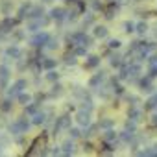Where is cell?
Masks as SVG:
<instances>
[{
	"instance_id": "1",
	"label": "cell",
	"mask_w": 157,
	"mask_h": 157,
	"mask_svg": "<svg viewBox=\"0 0 157 157\" xmlns=\"http://www.w3.org/2000/svg\"><path fill=\"white\" fill-rule=\"evenodd\" d=\"M30 129V122L26 120V118H19V120H15L13 124L9 126V131L11 135H20V133H26Z\"/></svg>"
},
{
	"instance_id": "2",
	"label": "cell",
	"mask_w": 157,
	"mask_h": 157,
	"mask_svg": "<svg viewBox=\"0 0 157 157\" xmlns=\"http://www.w3.org/2000/svg\"><path fill=\"white\" fill-rule=\"evenodd\" d=\"M76 122H78V126H81V128H87V126H91V111H85V109L78 111Z\"/></svg>"
},
{
	"instance_id": "3",
	"label": "cell",
	"mask_w": 157,
	"mask_h": 157,
	"mask_svg": "<svg viewBox=\"0 0 157 157\" xmlns=\"http://www.w3.org/2000/svg\"><path fill=\"white\" fill-rule=\"evenodd\" d=\"M24 87H26V80H19V81H15L11 87H9V91H7V96L13 98V96H17V94H20L24 91Z\"/></svg>"
},
{
	"instance_id": "4",
	"label": "cell",
	"mask_w": 157,
	"mask_h": 157,
	"mask_svg": "<svg viewBox=\"0 0 157 157\" xmlns=\"http://www.w3.org/2000/svg\"><path fill=\"white\" fill-rule=\"evenodd\" d=\"M48 39H50V35L48 33H37V35H33L32 39H30V43H32L33 46H45L46 43H48Z\"/></svg>"
},
{
	"instance_id": "5",
	"label": "cell",
	"mask_w": 157,
	"mask_h": 157,
	"mask_svg": "<svg viewBox=\"0 0 157 157\" xmlns=\"http://www.w3.org/2000/svg\"><path fill=\"white\" fill-rule=\"evenodd\" d=\"M13 26H15V20H13L11 17H6V19L0 22V33H7V32H11Z\"/></svg>"
},
{
	"instance_id": "6",
	"label": "cell",
	"mask_w": 157,
	"mask_h": 157,
	"mask_svg": "<svg viewBox=\"0 0 157 157\" xmlns=\"http://www.w3.org/2000/svg\"><path fill=\"white\" fill-rule=\"evenodd\" d=\"M70 128V118L68 116H61V118H58V124H55L54 128V133L59 131V129H68Z\"/></svg>"
},
{
	"instance_id": "7",
	"label": "cell",
	"mask_w": 157,
	"mask_h": 157,
	"mask_svg": "<svg viewBox=\"0 0 157 157\" xmlns=\"http://www.w3.org/2000/svg\"><path fill=\"white\" fill-rule=\"evenodd\" d=\"M50 15H52V19H54V20L61 22V20H65V17H67V11H65L63 7H54V9L50 11Z\"/></svg>"
},
{
	"instance_id": "8",
	"label": "cell",
	"mask_w": 157,
	"mask_h": 157,
	"mask_svg": "<svg viewBox=\"0 0 157 157\" xmlns=\"http://www.w3.org/2000/svg\"><path fill=\"white\" fill-rule=\"evenodd\" d=\"M7 76H9V68L6 67V65H2L0 67V87H6V81H7Z\"/></svg>"
},
{
	"instance_id": "9",
	"label": "cell",
	"mask_w": 157,
	"mask_h": 157,
	"mask_svg": "<svg viewBox=\"0 0 157 157\" xmlns=\"http://www.w3.org/2000/svg\"><path fill=\"white\" fill-rule=\"evenodd\" d=\"M20 54H22V52H20L19 46H9V48L6 50V55H7V58H11V59H19Z\"/></svg>"
},
{
	"instance_id": "10",
	"label": "cell",
	"mask_w": 157,
	"mask_h": 157,
	"mask_svg": "<svg viewBox=\"0 0 157 157\" xmlns=\"http://www.w3.org/2000/svg\"><path fill=\"white\" fill-rule=\"evenodd\" d=\"M104 80H106V74H104V72H98L96 76H93V78H91V81H89V87H98V85L102 83Z\"/></svg>"
},
{
	"instance_id": "11",
	"label": "cell",
	"mask_w": 157,
	"mask_h": 157,
	"mask_svg": "<svg viewBox=\"0 0 157 157\" xmlns=\"http://www.w3.org/2000/svg\"><path fill=\"white\" fill-rule=\"evenodd\" d=\"M141 116H142V111L139 107H131V109H129V120L139 122V120H141Z\"/></svg>"
},
{
	"instance_id": "12",
	"label": "cell",
	"mask_w": 157,
	"mask_h": 157,
	"mask_svg": "<svg viewBox=\"0 0 157 157\" xmlns=\"http://www.w3.org/2000/svg\"><path fill=\"white\" fill-rule=\"evenodd\" d=\"M61 154H63V155H72V154H74V142H72V141H67V142H65Z\"/></svg>"
},
{
	"instance_id": "13",
	"label": "cell",
	"mask_w": 157,
	"mask_h": 157,
	"mask_svg": "<svg viewBox=\"0 0 157 157\" xmlns=\"http://www.w3.org/2000/svg\"><path fill=\"white\" fill-rule=\"evenodd\" d=\"M45 15V9L43 7H32V11H30V19H41V17Z\"/></svg>"
},
{
	"instance_id": "14",
	"label": "cell",
	"mask_w": 157,
	"mask_h": 157,
	"mask_svg": "<svg viewBox=\"0 0 157 157\" xmlns=\"http://www.w3.org/2000/svg\"><path fill=\"white\" fill-rule=\"evenodd\" d=\"M30 11H32V4H24V6H20V9H19V17L24 19V17L30 15Z\"/></svg>"
},
{
	"instance_id": "15",
	"label": "cell",
	"mask_w": 157,
	"mask_h": 157,
	"mask_svg": "<svg viewBox=\"0 0 157 157\" xmlns=\"http://www.w3.org/2000/svg\"><path fill=\"white\" fill-rule=\"evenodd\" d=\"M94 37H98V39L107 37V28H104V26H96V28H94Z\"/></svg>"
},
{
	"instance_id": "16",
	"label": "cell",
	"mask_w": 157,
	"mask_h": 157,
	"mask_svg": "<svg viewBox=\"0 0 157 157\" xmlns=\"http://www.w3.org/2000/svg\"><path fill=\"white\" fill-rule=\"evenodd\" d=\"M30 102H32V94H28V93H20V94H19V104L28 106Z\"/></svg>"
},
{
	"instance_id": "17",
	"label": "cell",
	"mask_w": 157,
	"mask_h": 157,
	"mask_svg": "<svg viewBox=\"0 0 157 157\" xmlns=\"http://www.w3.org/2000/svg\"><path fill=\"white\" fill-rule=\"evenodd\" d=\"M46 120V115L45 113H35V115H33V124H43V122Z\"/></svg>"
},
{
	"instance_id": "18",
	"label": "cell",
	"mask_w": 157,
	"mask_h": 157,
	"mask_svg": "<svg viewBox=\"0 0 157 157\" xmlns=\"http://www.w3.org/2000/svg\"><path fill=\"white\" fill-rule=\"evenodd\" d=\"M141 87L144 91H148V93H152V89H154L152 83H150V78H142V80H141Z\"/></svg>"
},
{
	"instance_id": "19",
	"label": "cell",
	"mask_w": 157,
	"mask_h": 157,
	"mask_svg": "<svg viewBox=\"0 0 157 157\" xmlns=\"http://www.w3.org/2000/svg\"><path fill=\"white\" fill-rule=\"evenodd\" d=\"M135 32L141 33V35H144V33L148 32V24H146V22H139L137 26H135Z\"/></svg>"
},
{
	"instance_id": "20",
	"label": "cell",
	"mask_w": 157,
	"mask_h": 157,
	"mask_svg": "<svg viewBox=\"0 0 157 157\" xmlns=\"http://www.w3.org/2000/svg\"><path fill=\"white\" fill-rule=\"evenodd\" d=\"M98 128H100V129H109V128H113V120H111V118H106V120H100Z\"/></svg>"
},
{
	"instance_id": "21",
	"label": "cell",
	"mask_w": 157,
	"mask_h": 157,
	"mask_svg": "<svg viewBox=\"0 0 157 157\" xmlns=\"http://www.w3.org/2000/svg\"><path fill=\"white\" fill-rule=\"evenodd\" d=\"M109 63H111V67H120L122 61H120V55H109Z\"/></svg>"
},
{
	"instance_id": "22",
	"label": "cell",
	"mask_w": 157,
	"mask_h": 157,
	"mask_svg": "<svg viewBox=\"0 0 157 157\" xmlns=\"http://www.w3.org/2000/svg\"><path fill=\"white\" fill-rule=\"evenodd\" d=\"M11 107H13V104H11V100H4L2 104H0V109H2L4 113H9L11 111Z\"/></svg>"
},
{
	"instance_id": "23",
	"label": "cell",
	"mask_w": 157,
	"mask_h": 157,
	"mask_svg": "<svg viewBox=\"0 0 157 157\" xmlns=\"http://www.w3.org/2000/svg\"><path fill=\"white\" fill-rule=\"evenodd\" d=\"M96 65H100V58H98V55H91L89 61H87V67L93 68V67H96Z\"/></svg>"
},
{
	"instance_id": "24",
	"label": "cell",
	"mask_w": 157,
	"mask_h": 157,
	"mask_svg": "<svg viewBox=\"0 0 157 157\" xmlns=\"http://www.w3.org/2000/svg\"><path fill=\"white\" fill-rule=\"evenodd\" d=\"M104 139H106L107 142H111V141H115V139H116V133L113 131L111 128H109V129H106V135H104Z\"/></svg>"
},
{
	"instance_id": "25",
	"label": "cell",
	"mask_w": 157,
	"mask_h": 157,
	"mask_svg": "<svg viewBox=\"0 0 157 157\" xmlns=\"http://www.w3.org/2000/svg\"><path fill=\"white\" fill-rule=\"evenodd\" d=\"M154 107H157V94H154V96L146 102V109H154Z\"/></svg>"
},
{
	"instance_id": "26",
	"label": "cell",
	"mask_w": 157,
	"mask_h": 157,
	"mask_svg": "<svg viewBox=\"0 0 157 157\" xmlns=\"http://www.w3.org/2000/svg\"><path fill=\"white\" fill-rule=\"evenodd\" d=\"M43 67H45V68H50V70H52V68L55 67V59H50V58H46L45 61H43Z\"/></svg>"
},
{
	"instance_id": "27",
	"label": "cell",
	"mask_w": 157,
	"mask_h": 157,
	"mask_svg": "<svg viewBox=\"0 0 157 157\" xmlns=\"http://www.w3.org/2000/svg\"><path fill=\"white\" fill-rule=\"evenodd\" d=\"M45 46H46V48H50V50H54V48H58L59 45H58V41H55V39H52V37H50V39H48V43H46Z\"/></svg>"
},
{
	"instance_id": "28",
	"label": "cell",
	"mask_w": 157,
	"mask_h": 157,
	"mask_svg": "<svg viewBox=\"0 0 157 157\" xmlns=\"http://www.w3.org/2000/svg\"><path fill=\"white\" fill-rule=\"evenodd\" d=\"M26 113H28V115H35L37 113V104H32V106H26Z\"/></svg>"
},
{
	"instance_id": "29",
	"label": "cell",
	"mask_w": 157,
	"mask_h": 157,
	"mask_svg": "<svg viewBox=\"0 0 157 157\" xmlns=\"http://www.w3.org/2000/svg\"><path fill=\"white\" fill-rule=\"evenodd\" d=\"M124 32H126V33L135 32V24H133V22H124Z\"/></svg>"
},
{
	"instance_id": "30",
	"label": "cell",
	"mask_w": 157,
	"mask_h": 157,
	"mask_svg": "<svg viewBox=\"0 0 157 157\" xmlns=\"http://www.w3.org/2000/svg\"><path fill=\"white\" fill-rule=\"evenodd\" d=\"M148 74H150V78H157V63H152L150 70H148Z\"/></svg>"
},
{
	"instance_id": "31",
	"label": "cell",
	"mask_w": 157,
	"mask_h": 157,
	"mask_svg": "<svg viewBox=\"0 0 157 157\" xmlns=\"http://www.w3.org/2000/svg\"><path fill=\"white\" fill-rule=\"evenodd\" d=\"M120 45L122 43L118 39H111V41H109V48H120Z\"/></svg>"
},
{
	"instance_id": "32",
	"label": "cell",
	"mask_w": 157,
	"mask_h": 157,
	"mask_svg": "<svg viewBox=\"0 0 157 157\" xmlns=\"http://www.w3.org/2000/svg\"><path fill=\"white\" fill-rule=\"evenodd\" d=\"M68 133H70V137L72 139H76V137H80V129H78V128H68Z\"/></svg>"
},
{
	"instance_id": "33",
	"label": "cell",
	"mask_w": 157,
	"mask_h": 157,
	"mask_svg": "<svg viewBox=\"0 0 157 157\" xmlns=\"http://www.w3.org/2000/svg\"><path fill=\"white\" fill-rule=\"evenodd\" d=\"M46 78H48V80H50V81H58L59 74H58V72H55V70H50V72H48V76H46Z\"/></svg>"
},
{
	"instance_id": "34",
	"label": "cell",
	"mask_w": 157,
	"mask_h": 157,
	"mask_svg": "<svg viewBox=\"0 0 157 157\" xmlns=\"http://www.w3.org/2000/svg\"><path fill=\"white\" fill-rule=\"evenodd\" d=\"M115 11H116V6H115V2L111 4V7H109V11H107V19H113V15H115Z\"/></svg>"
},
{
	"instance_id": "35",
	"label": "cell",
	"mask_w": 157,
	"mask_h": 157,
	"mask_svg": "<svg viewBox=\"0 0 157 157\" xmlns=\"http://www.w3.org/2000/svg\"><path fill=\"white\" fill-rule=\"evenodd\" d=\"M91 6H93V9H102V2H98V0H91Z\"/></svg>"
},
{
	"instance_id": "36",
	"label": "cell",
	"mask_w": 157,
	"mask_h": 157,
	"mask_svg": "<svg viewBox=\"0 0 157 157\" xmlns=\"http://www.w3.org/2000/svg\"><path fill=\"white\" fill-rule=\"evenodd\" d=\"M76 54H78V55H85V54H87V46H85V45L80 46V48L76 50Z\"/></svg>"
},
{
	"instance_id": "37",
	"label": "cell",
	"mask_w": 157,
	"mask_h": 157,
	"mask_svg": "<svg viewBox=\"0 0 157 157\" xmlns=\"http://www.w3.org/2000/svg\"><path fill=\"white\" fill-rule=\"evenodd\" d=\"M135 128H137V126H135V120H131V122L126 124V129H129V131H135Z\"/></svg>"
},
{
	"instance_id": "38",
	"label": "cell",
	"mask_w": 157,
	"mask_h": 157,
	"mask_svg": "<svg viewBox=\"0 0 157 157\" xmlns=\"http://www.w3.org/2000/svg\"><path fill=\"white\" fill-rule=\"evenodd\" d=\"M67 65H74L76 63V55H67V61H65Z\"/></svg>"
},
{
	"instance_id": "39",
	"label": "cell",
	"mask_w": 157,
	"mask_h": 157,
	"mask_svg": "<svg viewBox=\"0 0 157 157\" xmlns=\"http://www.w3.org/2000/svg\"><path fill=\"white\" fill-rule=\"evenodd\" d=\"M81 109H87V111H93V104L87 100V102H83V106H81Z\"/></svg>"
},
{
	"instance_id": "40",
	"label": "cell",
	"mask_w": 157,
	"mask_h": 157,
	"mask_svg": "<svg viewBox=\"0 0 157 157\" xmlns=\"http://www.w3.org/2000/svg\"><path fill=\"white\" fill-rule=\"evenodd\" d=\"M89 24H93V15H87L83 19V26H89Z\"/></svg>"
},
{
	"instance_id": "41",
	"label": "cell",
	"mask_w": 157,
	"mask_h": 157,
	"mask_svg": "<svg viewBox=\"0 0 157 157\" xmlns=\"http://www.w3.org/2000/svg\"><path fill=\"white\" fill-rule=\"evenodd\" d=\"M94 129H96V128H94V126H91V128L87 129V131H85L83 135H85V137H91V135H93V131H94Z\"/></svg>"
},
{
	"instance_id": "42",
	"label": "cell",
	"mask_w": 157,
	"mask_h": 157,
	"mask_svg": "<svg viewBox=\"0 0 157 157\" xmlns=\"http://www.w3.org/2000/svg\"><path fill=\"white\" fill-rule=\"evenodd\" d=\"M54 94H61V85H54Z\"/></svg>"
},
{
	"instance_id": "43",
	"label": "cell",
	"mask_w": 157,
	"mask_h": 157,
	"mask_svg": "<svg viewBox=\"0 0 157 157\" xmlns=\"http://www.w3.org/2000/svg\"><path fill=\"white\" fill-rule=\"evenodd\" d=\"M150 122H152V126H157V115L152 116V120H150Z\"/></svg>"
},
{
	"instance_id": "44",
	"label": "cell",
	"mask_w": 157,
	"mask_h": 157,
	"mask_svg": "<svg viewBox=\"0 0 157 157\" xmlns=\"http://www.w3.org/2000/svg\"><path fill=\"white\" fill-rule=\"evenodd\" d=\"M152 152H154V155H157V144L152 146Z\"/></svg>"
},
{
	"instance_id": "45",
	"label": "cell",
	"mask_w": 157,
	"mask_h": 157,
	"mask_svg": "<svg viewBox=\"0 0 157 157\" xmlns=\"http://www.w3.org/2000/svg\"><path fill=\"white\" fill-rule=\"evenodd\" d=\"M129 2H137V0H129Z\"/></svg>"
},
{
	"instance_id": "46",
	"label": "cell",
	"mask_w": 157,
	"mask_h": 157,
	"mask_svg": "<svg viewBox=\"0 0 157 157\" xmlns=\"http://www.w3.org/2000/svg\"><path fill=\"white\" fill-rule=\"evenodd\" d=\"M45 2H50V0H45Z\"/></svg>"
}]
</instances>
